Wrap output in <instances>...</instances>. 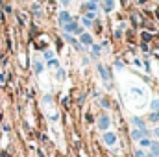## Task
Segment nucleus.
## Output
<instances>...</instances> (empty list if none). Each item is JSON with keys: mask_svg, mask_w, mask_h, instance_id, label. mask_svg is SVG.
Here are the masks:
<instances>
[{"mask_svg": "<svg viewBox=\"0 0 159 157\" xmlns=\"http://www.w3.org/2000/svg\"><path fill=\"white\" fill-rule=\"evenodd\" d=\"M63 28H65V32L67 34H70V32H74V34H81V30H80V26L76 24V22H67V24H63Z\"/></svg>", "mask_w": 159, "mask_h": 157, "instance_id": "nucleus-1", "label": "nucleus"}, {"mask_svg": "<svg viewBox=\"0 0 159 157\" xmlns=\"http://www.w3.org/2000/svg\"><path fill=\"white\" fill-rule=\"evenodd\" d=\"M131 137H133L135 141H141L143 137H146V129H137V128H135V129L131 131Z\"/></svg>", "mask_w": 159, "mask_h": 157, "instance_id": "nucleus-2", "label": "nucleus"}, {"mask_svg": "<svg viewBox=\"0 0 159 157\" xmlns=\"http://www.w3.org/2000/svg\"><path fill=\"white\" fill-rule=\"evenodd\" d=\"M67 22H70V15H69L67 11H61V13H59V24L63 26V24H67Z\"/></svg>", "mask_w": 159, "mask_h": 157, "instance_id": "nucleus-3", "label": "nucleus"}, {"mask_svg": "<svg viewBox=\"0 0 159 157\" xmlns=\"http://www.w3.org/2000/svg\"><path fill=\"white\" fill-rule=\"evenodd\" d=\"M104 141H106V144H115L117 142V135L115 133H106L104 135Z\"/></svg>", "mask_w": 159, "mask_h": 157, "instance_id": "nucleus-4", "label": "nucleus"}, {"mask_svg": "<svg viewBox=\"0 0 159 157\" xmlns=\"http://www.w3.org/2000/svg\"><path fill=\"white\" fill-rule=\"evenodd\" d=\"M107 126H109V118L102 117L100 118V122H98V128H100V129H107Z\"/></svg>", "mask_w": 159, "mask_h": 157, "instance_id": "nucleus-5", "label": "nucleus"}, {"mask_svg": "<svg viewBox=\"0 0 159 157\" xmlns=\"http://www.w3.org/2000/svg\"><path fill=\"white\" fill-rule=\"evenodd\" d=\"M150 150H152V155H159V142H150Z\"/></svg>", "mask_w": 159, "mask_h": 157, "instance_id": "nucleus-6", "label": "nucleus"}, {"mask_svg": "<svg viewBox=\"0 0 159 157\" xmlns=\"http://www.w3.org/2000/svg\"><path fill=\"white\" fill-rule=\"evenodd\" d=\"M131 122H133V126H135V128H139V129H144V122H143L141 118H131Z\"/></svg>", "mask_w": 159, "mask_h": 157, "instance_id": "nucleus-7", "label": "nucleus"}, {"mask_svg": "<svg viewBox=\"0 0 159 157\" xmlns=\"http://www.w3.org/2000/svg\"><path fill=\"white\" fill-rule=\"evenodd\" d=\"M80 39H81L83 44H91V43H93V39H91V35H89V34H81V37H80Z\"/></svg>", "mask_w": 159, "mask_h": 157, "instance_id": "nucleus-8", "label": "nucleus"}, {"mask_svg": "<svg viewBox=\"0 0 159 157\" xmlns=\"http://www.w3.org/2000/svg\"><path fill=\"white\" fill-rule=\"evenodd\" d=\"M113 6H115V4H113V0H104V9H106L107 13L113 9Z\"/></svg>", "mask_w": 159, "mask_h": 157, "instance_id": "nucleus-9", "label": "nucleus"}, {"mask_svg": "<svg viewBox=\"0 0 159 157\" xmlns=\"http://www.w3.org/2000/svg\"><path fill=\"white\" fill-rule=\"evenodd\" d=\"M98 70H100V74H102V78H104V79H109V76H107V72H106V69H104L102 65H98Z\"/></svg>", "mask_w": 159, "mask_h": 157, "instance_id": "nucleus-10", "label": "nucleus"}, {"mask_svg": "<svg viewBox=\"0 0 159 157\" xmlns=\"http://www.w3.org/2000/svg\"><path fill=\"white\" fill-rule=\"evenodd\" d=\"M85 9H91V11H96V4H94V2H89V4L85 6Z\"/></svg>", "mask_w": 159, "mask_h": 157, "instance_id": "nucleus-11", "label": "nucleus"}, {"mask_svg": "<svg viewBox=\"0 0 159 157\" xmlns=\"http://www.w3.org/2000/svg\"><path fill=\"white\" fill-rule=\"evenodd\" d=\"M94 17H96V11H89V13H87V17H85V19H89V20H93V19H94Z\"/></svg>", "mask_w": 159, "mask_h": 157, "instance_id": "nucleus-12", "label": "nucleus"}, {"mask_svg": "<svg viewBox=\"0 0 159 157\" xmlns=\"http://www.w3.org/2000/svg\"><path fill=\"white\" fill-rule=\"evenodd\" d=\"M50 67H54V69H57L59 67V63H57V59H50V63H48Z\"/></svg>", "mask_w": 159, "mask_h": 157, "instance_id": "nucleus-13", "label": "nucleus"}, {"mask_svg": "<svg viewBox=\"0 0 159 157\" xmlns=\"http://www.w3.org/2000/svg\"><path fill=\"white\" fill-rule=\"evenodd\" d=\"M93 54H94V56H98V54H100V46H96V44H94V46H93Z\"/></svg>", "mask_w": 159, "mask_h": 157, "instance_id": "nucleus-14", "label": "nucleus"}, {"mask_svg": "<svg viewBox=\"0 0 159 157\" xmlns=\"http://www.w3.org/2000/svg\"><path fill=\"white\" fill-rule=\"evenodd\" d=\"M141 144H143V146H150V141H148V139H144V137H143V139H141Z\"/></svg>", "mask_w": 159, "mask_h": 157, "instance_id": "nucleus-15", "label": "nucleus"}, {"mask_svg": "<svg viewBox=\"0 0 159 157\" xmlns=\"http://www.w3.org/2000/svg\"><path fill=\"white\" fill-rule=\"evenodd\" d=\"M135 155H137V157H146V154H144L143 150H137V154H135Z\"/></svg>", "mask_w": 159, "mask_h": 157, "instance_id": "nucleus-16", "label": "nucleus"}, {"mask_svg": "<svg viewBox=\"0 0 159 157\" xmlns=\"http://www.w3.org/2000/svg\"><path fill=\"white\" fill-rule=\"evenodd\" d=\"M52 56H54V54H52V52H48V50H46V52H44V57H46V59H52Z\"/></svg>", "mask_w": 159, "mask_h": 157, "instance_id": "nucleus-17", "label": "nucleus"}, {"mask_svg": "<svg viewBox=\"0 0 159 157\" xmlns=\"http://www.w3.org/2000/svg\"><path fill=\"white\" fill-rule=\"evenodd\" d=\"M41 70H43V67H41L39 63H37V65H35V72H41Z\"/></svg>", "mask_w": 159, "mask_h": 157, "instance_id": "nucleus-18", "label": "nucleus"}, {"mask_svg": "<svg viewBox=\"0 0 159 157\" xmlns=\"http://www.w3.org/2000/svg\"><path fill=\"white\" fill-rule=\"evenodd\" d=\"M152 105H154V109H159V100H156V102H154Z\"/></svg>", "mask_w": 159, "mask_h": 157, "instance_id": "nucleus-19", "label": "nucleus"}, {"mask_svg": "<svg viewBox=\"0 0 159 157\" xmlns=\"http://www.w3.org/2000/svg\"><path fill=\"white\" fill-rule=\"evenodd\" d=\"M154 133H156V137H159V128H156V129H154Z\"/></svg>", "mask_w": 159, "mask_h": 157, "instance_id": "nucleus-20", "label": "nucleus"}, {"mask_svg": "<svg viewBox=\"0 0 159 157\" xmlns=\"http://www.w3.org/2000/svg\"><path fill=\"white\" fill-rule=\"evenodd\" d=\"M61 2H63V4H69V0H61Z\"/></svg>", "mask_w": 159, "mask_h": 157, "instance_id": "nucleus-21", "label": "nucleus"}, {"mask_svg": "<svg viewBox=\"0 0 159 157\" xmlns=\"http://www.w3.org/2000/svg\"><path fill=\"white\" fill-rule=\"evenodd\" d=\"M91 2H94V4H96V2H100V0H91Z\"/></svg>", "mask_w": 159, "mask_h": 157, "instance_id": "nucleus-22", "label": "nucleus"}]
</instances>
